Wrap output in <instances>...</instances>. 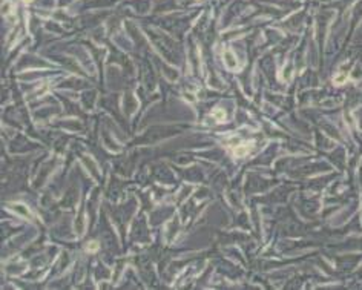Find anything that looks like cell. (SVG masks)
<instances>
[{
    "label": "cell",
    "instance_id": "1",
    "mask_svg": "<svg viewBox=\"0 0 362 290\" xmlns=\"http://www.w3.org/2000/svg\"><path fill=\"white\" fill-rule=\"evenodd\" d=\"M252 146H253L252 141H247V143H243V144H238L236 148H233L235 157H244V155L247 154L250 149H252Z\"/></svg>",
    "mask_w": 362,
    "mask_h": 290
},
{
    "label": "cell",
    "instance_id": "2",
    "mask_svg": "<svg viewBox=\"0 0 362 290\" xmlns=\"http://www.w3.org/2000/svg\"><path fill=\"white\" fill-rule=\"evenodd\" d=\"M213 117L216 118V121H222V120L226 118V114L224 112H220V109H215V112H213Z\"/></svg>",
    "mask_w": 362,
    "mask_h": 290
},
{
    "label": "cell",
    "instance_id": "3",
    "mask_svg": "<svg viewBox=\"0 0 362 290\" xmlns=\"http://www.w3.org/2000/svg\"><path fill=\"white\" fill-rule=\"evenodd\" d=\"M97 249H98V243H97V241H92V243H89V244H88L86 250H89V252H92V250H94V252H95Z\"/></svg>",
    "mask_w": 362,
    "mask_h": 290
},
{
    "label": "cell",
    "instance_id": "4",
    "mask_svg": "<svg viewBox=\"0 0 362 290\" xmlns=\"http://www.w3.org/2000/svg\"><path fill=\"white\" fill-rule=\"evenodd\" d=\"M345 80H347V75H339V77L334 78V83H336V84H342V83H345Z\"/></svg>",
    "mask_w": 362,
    "mask_h": 290
},
{
    "label": "cell",
    "instance_id": "5",
    "mask_svg": "<svg viewBox=\"0 0 362 290\" xmlns=\"http://www.w3.org/2000/svg\"><path fill=\"white\" fill-rule=\"evenodd\" d=\"M25 2H31V0H25Z\"/></svg>",
    "mask_w": 362,
    "mask_h": 290
}]
</instances>
